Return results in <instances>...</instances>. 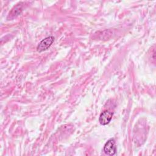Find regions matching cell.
<instances>
[{
    "mask_svg": "<svg viewBox=\"0 0 156 156\" xmlns=\"http://www.w3.org/2000/svg\"><path fill=\"white\" fill-rule=\"evenodd\" d=\"M103 151L108 155H114L116 152V142L114 138L109 139L104 144Z\"/></svg>",
    "mask_w": 156,
    "mask_h": 156,
    "instance_id": "1",
    "label": "cell"
},
{
    "mask_svg": "<svg viewBox=\"0 0 156 156\" xmlns=\"http://www.w3.org/2000/svg\"><path fill=\"white\" fill-rule=\"evenodd\" d=\"M54 41V38L52 36H49L44 39H43L38 44L37 47V50L38 52H41L48 49L53 43Z\"/></svg>",
    "mask_w": 156,
    "mask_h": 156,
    "instance_id": "2",
    "label": "cell"
},
{
    "mask_svg": "<svg viewBox=\"0 0 156 156\" xmlns=\"http://www.w3.org/2000/svg\"><path fill=\"white\" fill-rule=\"evenodd\" d=\"M113 113L109 110H104L103 111L99 118V121L102 125H107L112 120Z\"/></svg>",
    "mask_w": 156,
    "mask_h": 156,
    "instance_id": "3",
    "label": "cell"
},
{
    "mask_svg": "<svg viewBox=\"0 0 156 156\" xmlns=\"http://www.w3.org/2000/svg\"><path fill=\"white\" fill-rule=\"evenodd\" d=\"M21 5H22L21 3H20V4H17L15 7H14L13 9H12L10 12H9L7 18H9V17H10V18H15L16 16H17L18 15H19L22 11Z\"/></svg>",
    "mask_w": 156,
    "mask_h": 156,
    "instance_id": "4",
    "label": "cell"
}]
</instances>
